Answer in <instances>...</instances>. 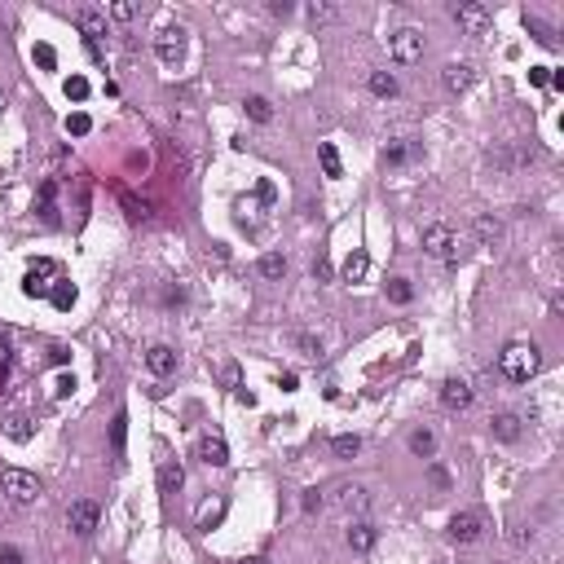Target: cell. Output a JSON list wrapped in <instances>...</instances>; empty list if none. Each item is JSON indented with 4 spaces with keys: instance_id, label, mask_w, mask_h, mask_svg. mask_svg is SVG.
Returning a JSON list of instances; mask_svg holds the SVG:
<instances>
[{
    "instance_id": "681fc988",
    "label": "cell",
    "mask_w": 564,
    "mask_h": 564,
    "mask_svg": "<svg viewBox=\"0 0 564 564\" xmlns=\"http://www.w3.org/2000/svg\"><path fill=\"white\" fill-rule=\"evenodd\" d=\"M221 379H225V383H229V388H238V366H234V362H229V366H225V371H221Z\"/></svg>"
},
{
    "instance_id": "277c9868",
    "label": "cell",
    "mask_w": 564,
    "mask_h": 564,
    "mask_svg": "<svg viewBox=\"0 0 564 564\" xmlns=\"http://www.w3.org/2000/svg\"><path fill=\"white\" fill-rule=\"evenodd\" d=\"M66 529H71L75 538H89V533L97 529V503H93V498H75V503L66 507Z\"/></svg>"
},
{
    "instance_id": "ac0fdd59",
    "label": "cell",
    "mask_w": 564,
    "mask_h": 564,
    "mask_svg": "<svg viewBox=\"0 0 564 564\" xmlns=\"http://www.w3.org/2000/svg\"><path fill=\"white\" fill-rule=\"evenodd\" d=\"M318 159H322V172L336 181V176H344V163H340V150L331 141H318Z\"/></svg>"
},
{
    "instance_id": "603a6c76",
    "label": "cell",
    "mask_w": 564,
    "mask_h": 564,
    "mask_svg": "<svg viewBox=\"0 0 564 564\" xmlns=\"http://www.w3.org/2000/svg\"><path fill=\"white\" fill-rule=\"evenodd\" d=\"M124 441H128V415L119 410V415L111 419V454L115 458H124Z\"/></svg>"
},
{
    "instance_id": "ab89813d",
    "label": "cell",
    "mask_w": 564,
    "mask_h": 564,
    "mask_svg": "<svg viewBox=\"0 0 564 564\" xmlns=\"http://www.w3.org/2000/svg\"><path fill=\"white\" fill-rule=\"evenodd\" d=\"M331 273H336V269H331V261H326V256H318V261H313V278L318 282H331Z\"/></svg>"
},
{
    "instance_id": "d4e9b609",
    "label": "cell",
    "mask_w": 564,
    "mask_h": 564,
    "mask_svg": "<svg viewBox=\"0 0 564 564\" xmlns=\"http://www.w3.org/2000/svg\"><path fill=\"white\" fill-rule=\"evenodd\" d=\"M331 450H336L340 458H353L357 450H362V437H357V432H340V437L331 441Z\"/></svg>"
},
{
    "instance_id": "30bf717a",
    "label": "cell",
    "mask_w": 564,
    "mask_h": 564,
    "mask_svg": "<svg viewBox=\"0 0 564 564\" xmlns=\"http://www.w3.org/2000/svg\"><path fill=\"white\" fill-rule=\"evenodd\" d=\"M75 22H80V31H84L89 49H97V40L106 36V14H101V9H93V5H84L80 14H75Z\"/></svg>"
},
{
    "instance_id": "4316f807",
    "label": "cell",
    "mask_w": 564,
    "mask_h": 564,
    "mask_svg": "<svg viewBox=\"0 0 564 564\" xmlns=\"http://www.w3.org/2000/svg\"><path fill=\"white\" fill-rule=\"evenodd\" d=\"M371 93L375 97H393L397 93V80H393L388 71H371Z\"/></svg>"
},
{
    "instance_id": "ee69618b",
    "label": "cell",
    "mask_w": 564,
    "mask_h": 564,
    "mask_svg": "<svg viewBox=\"0 0 564 564\" xmlns=\"http://www.w3.org/2000/svg\"><path fill=\"white\" fill-rule=\"evenodd\" d=\"M71 388H75V379H71V375H58V379H54V393H58V397H66Z\"/></svg>"
},
{
    "instance_id": "7c38bea8",
    "label": "cell",
    "mask_w": 564,
    "mask_h": 564,
    "mask_svg": "<svg viewBox=\"0 0 564 564\" xmlns=\"http://www.w3.org/2000/svg\"><path fill=\"white\" fill-rule=\"evenodd\" d=\"M198 458H203L208 468H225V463H229V445H225L221 437H203V441H198Z\"/></svg>"
},
{
    "instance_id": "e575fe53",
    "label": "cell",
    "mask_w": 564,
    "mask_h": 564,
    "mask_svg": "<svg viewBox=\"0 0 564 564\" xmlns=\"http://www.w3.org/2000/svg\"><path fill=\"white\" fill-rule=\"evenodd\" d=\"M5 432H9V437H14V441H27V437H31V419H22V415H14Z\"/></svg>"
},
{
    "instance_id": "52a82bcc",
    "label": "cell",
    "mask_w": 564,
    "mask_h": 564,
    "mask_svg": "<svg viewBox=\"0 0 564 564\" xmlns=\"http://www.w3.org/2000/svg\"><path fill=\"white\" fill-rule=\"evenodd\" d=\"M155 54H159V62L176 66V62L186 58V31H181V27H163V31L155 36Z\"/></svg>"
},
{
    "instance_id": "4dcf8cb0",
    "label": "cell",
    "mask_w": 564,
    "mask_h": 564,
    "mask_svg": "<svg viewBox=\"0 0 564 564\" xmlns=\"http://www.w3.org/2000/svg\"><path fill=\"white\" fill-rule=\"evenodd\" d=\"M62 93H66L71 101H84V97H89V80H84V75H66V84H62Z\"/></svg>"
},
{
    "instance_id": "ffe728a7",
    "label": "cell",
    "mask_w": 564,
    "mask_h": 564,
    "mask_svg": "<svg viewBox=\"0 0 564 564\" xmlns=\"http://www.w3.org/2000/svg\"><path fill=\"white\" fill-rule=\"evenodd\" d=\"M472 225H476V238H480V243H485V247H494V243H498V238H503V225H498V221H494V216H485V212H480V216H476V221H472Z\"/></svg>"
},
{
    "instance_id": "5b68a950",
    "label": "cell",
    "mask_w": 564,
    "mask_h": 564,
    "mask_svg": "<svg viewBox=\"0 0 564 564\" xmlns=\"http://www.w3.org/2000/svg\"><path fill=\"white\" fill-rule=\"evenodd\" d=\"M423 251L432 261H454V229L450 225H428L423 229Z\"/></svg>"
},
{
    "instance_id": "1f68e13d",
    "label": "cell",
    "mask_w": 564,
    "mask_h": 564,
    "mask_svg": "<svg viewBox=\"0 0 564 564\" xmlns=\"http://www.w3.org/2000/svg\"><path fill=\"white\" fill-rule=\"evenodd\" d=\"M410 155H415V150H410L406 141H393L388 150H383V163H388V168H397V163H406Z\"/></svg>"
},
{
    "instance_id": "7402d4cb",
    "label": "cell",
    "mask_w": 564,
    "mask_h": 564,
    "mask_svg": "<svg viewBox=\"0 0 564 564\" xmlns=\"http://www.w3.org/2000/svg\"><path fill=\"white\" fill-rule=\"evenodd\" d=\"M225 516V498H212V503H203L198 507V529H216Z\"/></svg>"
},
{
    "instance_id": "8992f818",
    "label": "cell",
    "mask_w": 564,
    "mask_h": 564,
    "mask_svg": "<svg viewBox=\"0 0 564 564\" xmlns=\"http://www.w3.org/2000/svg\"><path fill=\"white\" fill-rule=\"evenodd\" d=\"M450 14H454V22H458L468 36H485V27H490V9L476 5V0H463V5H454Z\"/></svg>"
},
{
    "instance_id": "d6a6232c",
    "label": "cell",
    "mask_w": 564,
    "mask_h": 564,
    "mask_svg": "<svg viewBox=\"0 0 564 564\" xmlns=\"http://www.w3.org/2000/svg\"><path fill=\"white\" fill-rule=\"evenodd\" d=\"M31 58H36V66H40V71H54V66H58L54 44H36V49H31Z\"/></svg>"
},
{
    "instance_id": "d590c367",
    "label": "cell",
    "mask_w": 564,
    "mask_h": 564,
    "mask_svg": "<svg viewBox=\"0 0 564 564\" xmlns=\"http://www.w3.org/2000/svg\"><path fill=\"white\" fill-rule=\"evenodd\" d=\"M111 18H115V22H133V18H137V5H133V0H115V5H111Z\"/></svg>"
},
{
    "instance_id": "ba28073f",
    "label": "cell",
    "mask_w": 564,
    "mask_h": 564,
    "mask_svg": "<svg viewBox=\"0 0 564 564\" xmlns=\"http://www.w3.org/2000/svg\"><path fill=\"white\" fill-rule=\"evenodd\" d=\"M393 58L397 62H419L423 58V31H415V27H401L397 36H393Z\"/></svg>"
},
{
    "instance_id": "7a4b0ae2",
    "label": "cell",
    "mask_w": 564,
    "mask_h": 564,
    "mask_svg": "<svg viewBox=\"0 0 564 564\" xmlns=\"http://www.w3.org/2000/svg\"><path fill=\"white\" fill-rule=\"evenodd\" d=\"M0 490H5V498H9L14 507H31V503L40 498V480H36V472L5 468V472H0Z\"/></svg>"
},
{
    "instance_id": "f35d334b",
    "label": "cell",
    "mask_w": 564,
    "mask_h": 564,
    "mask_svg": "<svg viewBox=\"0 0 564 564\" xmlns=\"http://www.w3.org/2000/svg\"><path fill=\"white\" fill-rule=\"evenodd\" d=\"M309 18H313V22H336V5H322V0H313V5H309Z\"/></svg>"
},
{
    "instance_id": "816d5d0a",
    "label": "cell",
    "mask_w": 564,
    "mask_h": 564,
    "mask_svg": "<svg viewBox=\"0 0 564 564\" xmlns=\"http://www.w3.org/2000/svg\"><path fill=\"white\" fill-rule=\"evenodd\" d=\"M0 111H5V97H0Z\"/></svg>"
},
{
    "instance_id": "5bb4252c",
    "label": "cell",
    "mask_w": 564,
    "mask_h": 564,
    "mask_svg": "<svg viewBox=\"0 0 564 564\" xmlns=\"http://www.w3.org/2000/svg\"><path fill=\"white\" fill-rule=\"evenodd\" d=\"M146 366L155 371V375H172V371H176V353H172L168 344H155V348L146 353Z\"/></svg>"
},
{
    "instance_id": "b9f144b4",
    "label": "cell",
    "mask_w": 564,
    "mask_h": 564,
    "mask_svg": "<svg viewBox=\"0 0 564 564\" xmlns=\"http://www.w3.org/2000/svg\"><path fill=\"white\" fill-rule=\"evenodd\" d=\"M269 14L273 18H291V0H269Z\"/></svg>"
},
{
    "instance_id": "836d02e7",
    "label": "cell",
    "mask_w": 564,
    "mask_h": 564,
    "mask_svg": "<svg viewBox=\"0 0 564 564\" xmlns=\"http://www.w3.org/2000/svg\"><path fill=\"white\" fill-rule=\"evenodd\" d=\"M261 273H265V278H282V273H287V261L269 251V256H261Z\"/></svg>"
},
{
    "instance_id": "74e56055",
    "label": "cell",
    "mask_w": 564,
    "mask_h": 564,
    "mask_svg": "<svg viewBox=\"0 0 564 564\" xmlns=\"http://www.w3.org/2000/svg\"><path fill=\"white\" fill-rule=\"evenodd\" d=\"M525 27H529V36H533V40H543V44H555V36H551V31H547V27H543V22H538V18H529V14H525Z\"/></svg>"
},
{
    "instance_id": "60d3db41",
    "label": "cell",
    "mask_w": 564,
    "mask_h": 564,
    "mask_svg": "<svg viewBox=\"0 0 564 564\" xmlns=\"http://www.w3.org/2000/svg\"><path fill=\"white\" fill-rule=\"evenodd\" d=\"M428 476H432V485H437V490H445V485H450V472H445L441 463H432V468H428Z\"/></svg>"
},
{
    "instance_id": "f1b7e54d",
    "label": "cell",
    "mask_w": 564,
    "mask_h": 564,
    "mask_svg": "<svg viewBox=\"0 0 564 564\" xmlns=\"http://www.w3.org/2000/svg\"><path fill=\"white\" fill-rule=\"evenodd\" d=\"M49 300H54V309H71V304H75V287H71V282H58V287L54 291H49Z\"/></svg>"
},
{
    "instance_id": "6da1fadb",
    "label": "cell",
    "mask_w": 564,
    "mask_h": 564,
    "mask_svg": "<svg viewBox=\"0 0 564 564\" xmlns=\"http://www.w3.org/2000/svg\"><path fill=\"white\" fill-rule=\"evenodd\" d=\"M543 366V357H538V344H507L498 353V371L511 379V383H529Z\"/></svg>"
},
{
    "instance_id": "e0dca14e",
    "label": "cell",
    "mask_w": 564,
    "mask_h": 564,
    "mask_svg": "<svg viewBox=\"0 0 564 564\" xmlns=\"http://www.w3.org/2000/svg\"><path fill=\"white\" fill-rule=\"evenodd\" d=\"M344 282H362L366 273H371V256L366 251H348V261H344Z\"/></svg>"
},
{
    "instance_id": "4fadbf2b",
    "label": "cell",
    "mask_w": 564,
    "mask_h": 564,
    "mask_svg": "<svg viewBox=\"0 0 564 564\" xmlns=\"http://www.w3.org/2000/svg\"><path fill=\"white\" fill-rule=\"evenodd\" d=\"M490 432H494L498 441H516V437H520V415L503 410V415H494V419H490Z\"/></svg>"
},
{
    "instance_id": "f546056e",
    "label": "cell",
    "mask_w": 564,
    "mask_h": 564,
    "mask_svg": "<svg viewBox=\"0 0 564 564\" xmlns=\"http://www.w3.org/2000/svg\"><path fill=\"white\" fill-rule=\"evenodd\" d=\"M66 133H71V137H89V133H93V119H89L84 111L66 115Z\"/></svg>"
},
{
    "instance_id": "2e32d148",
    "label": "cell",
    "mask_w": 564,
    "mask_h": 564,
    "mask_svg": "<svg viewBox=\"0 0 564 564\" xmlns=\"http://www.w3.org/2000/svg\"><path fill=\"white\" fill-rule=\"evenodd\" d=\"M410 454L432 458V454H437V432H432V428H415V432H410Z\"/></svg>"
},
{
    "instance_id": "3957f363",
    "label": "cell",
    "mask_w": 564,
    "mask_h": 564,
    "mask_svg": "<svg viewBox=\"0 0 564 564\" xmlns=\"http://www.w3.org/2000/svg\"><path fill=\"white\" fill-rule=\"evenodd\" d=\"M480 533H485V516H480V511L476 507H468V511H454V516H450V538H454V543H480Z\"/></svg>"
},
{
    "instance_id": "83f0119b",
    "label": "cell",
    "mask_w": 564,
    "mask_h": 564,
    "mask_svg": "<svg viewBox=\"0 0 564 564\" xmlns=\"http://www.w3.org/2000/svg\"><path fill=\"white\" fill-rule=\"evenodd\" d=\"M291 340H296V348H300L304 357H318V353H322V340L313 336V331H296Z\"/></svg>"
},
{
    "instance_id": "cb8c5ba5",
    "label": "cell",
    "mask_w": 564,
    "mask_h": 564,
    "mask_svg": "<svg viewBox=\"0 0 564 564\" xmlns=\"http://www.w3.org/2000/svg\"><path fill=\"white\" fill-rule=\"evenodd\" d=\"M243 111H247V119H256V124H269V119H273L269 97H247V101H243Z\"/></svg>"
},
{
    "instance_id": "484cf974",
    "label": "cell",
    "mask_w": 564,
    "mask_h": 564,
    "mask_svg": "<svg viewBox=\"0 0 564 564\" xmlns=\"http://www.w3.org/2000/svg\"><path fill=\"white\" fill-rule=\"evenodd\" d=\"M388 300H393V304H410V300H415L410 278H388Z\"/></svg>"
},
{
    "instance_id": "f907efd6",
    "label": "cell",
    "mask_w": 564,
    "mask_h": 564,
    "mask_svg": "<svg viewBox=\"0 0 564 564\" xmlns=\"http://www.w3.org/2000/svg\"><path fill=\"white\" fill-rule=\"evenodd\" d=\"M238 564H269L265 555H251V560H238Z\"/></svg>"
},
{
    "instance_id": "44dd1931",
    "label": "cell",
    "mask_w": 564,
    "mask_h": 564,
    "mask_svg": "<svg viewBox=\"0 0 564 564\" xmlns=\"http://www.w3.org/2000/svg\"><path fill=\"white\" fill-rule=\"evenodd\" d=\"M348 547H353V551H371V547H375V525L357 520V525L348 529Z\"/></svg>"
},
{
    "instance_id": "7dc6e473",
    "label": "cell",
    "mask_w": 564,
    "mask_h": 564,
    "mask_svg": "<svg viewBox=\"0 0 564 564\" xmlns=\"http://www.w3.org/2000/svg\"><path fill=\"white\" fill-rule=\"evenodd\" d=\"M40 221L44 225H58V208H54V203H40Z\"/></svg>"
},
{
    "instance_id": "bcb514c9",
    "label": "cell",
    "mask_w": 564,
    "mask_h": 564,
    "mask_svg": "<svg viewBox=\"0 0 564 564\" xmlns=\"http://www.w3.org/2000/svg\"><path fill=\"white\" fill-rule=\"evenodd\" d=\"M0 564H22V551L18 547H0Z\"/></svg>"
},
{
    "instance_id": "7bdbcfd3",
    "label": "cell",
    "mask_w": 564,
    "mask_h": 564,
    "mask_svg": "<svg viewBox=\"0 0 564 564\" xmlns=\"http://www.w3.org/2000/svg\"><path fill=\"white\" fill-rule=\"evenodd\" d=\"M529 80L533 84H551V66H529Z\"/></svg>"
},
{
    "instance_id": "c3c4849f",
    "label": "cell",
    "mask_w": 564,
    "mask_h": 564,
    "mask_svg": "<svg viewBox=\"0 0 564 564\" xmlns=\"http://www.w3.org/2000/svg\"><path fill=\"white\" fill-rule=\"evenodd\" d=\"M66 357H71V353H66L62 344H54V348H49V362H54V366H66Z\"/></svg>"
},
{
    "instance_id": "d6986e66",
    "label": "cell",
    "mask_w": 564,
    "mask_h": 564,
    "mask_svg": "<svg viewBox=\"0 0 564 564\" xmlns=\"http://www.w3.org/2000/svg\"><path fill=\"white\" fill-rule=\"evenodd\" d=\"M181 485H186L181 463H159V490H163V494H176Z\"/></svg>"
},
{
    "instance_id": "8d00e7d4",
    "label": "cell",
    "mask_w": 564,
    "mask_h": 564,
    "mask_svg": "<svg viewBox=\"0 0 564 564\" xmlns=\"http://www.w3.org/2000/svg\"><path fill=\"white\" fill-rule=\"evenodd\" d=\"M54 273H58V265H54V261H44V256H40V261L31 265V273H27V278H31V282H44V278H54Z\"/></svg>"
},
{
    "instance_id": "f6af8a7d",
    "label": "cell",
    "mask_w": 564,
    "mask_h": 564,
    "mask_svg": "<svg viewBox=\"0 0 564 564\" xmlns=\"http://www.w3.org/2000/svg\"><path fill=\"white\" fill-rule=\"evenodd\" d=\"M300 503H304V511H318V507H322V494H318V490H304Z\"/></svg>"
},
{
    "instance_id": "9a60e30c",
    "label": "cell",
    "mask_w": 564,
    "mask_h": 564,
    "mask_svg": "<svg viewBox=\"0 0 564 564\" xmlns=\"http://www.w3.org/2000/svg\"><path fill=\"white\" fill-rule=\"evenodd\" d=\"M340 507H344V511H366V507H371L366 485H340Z\"/></svg>"
},
{
    "instance_id": "9c48e42d",
    "label": "cell",
    "mask_w": 564,
    "mask_h": 564,
    "mask_svg": "<svg viewBox=\"0 0 564 564\" xmlns=\"http://www.w3.org/2000/svg\"><path fill=\"white\" fill-rule=\"evenodd\" d=\"M472 397H476V393H472V383H468L463 375H450V379L441 383V406H445V410H468Z\"/></svg>"
},
{
    "instance_id": "8fae6325",
    "label": "cell",
    "mask_w": 564,
    "mask_h": 564,
    "mask_svg": "<svg viewBox=\"0 0 564 564\" xmlns=\"http://www.w3.org/2000/svg\"><path fill=\"white\" fill-rule=\"evenodd\" d=\"M441 80H445V89H450V93H468V89H472V80H476V71H472L468 62H450V66L441 71Z\"/></svg>"
}]
</instances>
